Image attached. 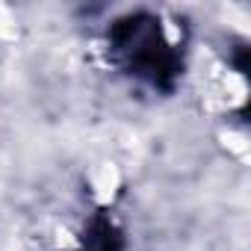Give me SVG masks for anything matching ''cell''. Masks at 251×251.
I'll return each mask as SVG.
<instances>
[{"mask_svg":"<svg viewBox=\"0 0 251 251\" xmlns=\"http://www.w3.org/2000/svg\"><path fill=\"white\" fill-rule=\"evenodd\" d=\"M112 45L127 53L130 68L142 77H148L154 86L160 89H172L177 71H180V59L177 53L166 45L163 30L157 27L154 18L148 15H130V18H121L112 33H109Z\"/></svg>","mask_w":251,"mask_h":251,"instance_id":"6da1fadb","label":"cell"},{"mask_svg":"<svg viewBox=\"0 0 251 251\" xmlns=\"http://www.w3.org/2000/svg\"><path fill=\"white\" fill-rule=\"evenodd\" d=\"M83 251H121V233L112 227V222L106 216H98L92 222V230L86 236Z\"/></svg>","mask_w":251,"mask_h":251,"instance_id":"7a4b0ae2","label":"cell"},{"mask_svg":"<svg viewBox=\"0 0 251 251\" xmlns=\"http://www.w3.org/2000/svg\"><path fill=\"white\" fill-rule=\"evenodd\" d=\"M236 68H239L242 74H248V48H239V50H236Z\"/></svg>","mask_w":251,"mask_h":251,"instance_id":"3957f363","label":"cell"}]
</instances>
